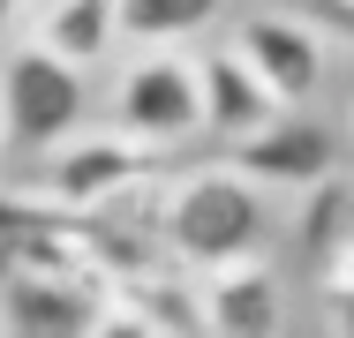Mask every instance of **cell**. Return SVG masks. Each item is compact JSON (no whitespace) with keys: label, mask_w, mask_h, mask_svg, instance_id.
Here are the masks:
<instances>
[{"label":"cell","mask_w":354,"mask_h":338,"mask_svg":"<svg viewBox=\"0 0 354 338\" xmlns=\"http://www.w3.org/2000/svg\"><path fill=\"white\" fill-rule=\"evenodd\" d=\"M196 316H204V331L272 338L286 324V286L257 256H234V264H218V270H196Z\"/></svg>","instance_id":"8"},{"label":"cell","mask_w":354,"mask_h":338,"mask_svg":"<svg viewBox=\"0 0 354 338\" xmlns=\"http://www.w3.org/2000/svg\"><path fill=\"white\" fill-rule=\"evenodd\" d=\"M30 46H46L68 68H98L121 38H113V0H38L30 15Z\"/></svg>","instance_id":"10"},{"label":"cell","mask_w":354,"mask_h":338,"mask_svg":"<svg viewBox=\"0 0 354 338\" xmlns=\"http://www.w3.org/2000/svg\"><path fill=\"white\" fill-rule=\"evenodd\" d=\"M301 256H324V264H347V188L339 173L309 181V210H301Z\"/></svg>","instance_id":"12"},{"label":"cell","mask_w":354,"mask_h":338,"mask_svg":"<svg viewBox=\"0 0 354 338\" xmlns=\"http://www.w3.org/2000/svg\"><path fill=\"white\" fill-rule=\"evenodd\" d=\"M91 113V90H83V68L53 61L46 46H15L0 61V158H38L53 150L61 135L83 128Z\"/></svg>","instance_id":"2"},{"label":"cell","mask_w":354,"mask_h":338,"mask_svg":"<svg viewBox=\"0 0 354 338\" xmlns=\"http://www.w3.org/2000/svg\"><path fill=\"white\" fill-rule=\"evenodd\" d=\"M113 128L136 143H181L204 128V98H196V61H181V46H143V61L121 68L113 83Z\"/></svg>","instance_id":"3"},{"label":"cell","mask_w":354,"mask_h":338,"mask_svg":"<svg viewBox=\"0 0 354 338\" xmlns=\"http://www.w3.org/2000/svg\"><path fill=\"white\" fill-rule=\"evenodd\" d=\"M0 331H106V278L83 264L0 270Z\"/></svg>","instance_id":"5"},{"label":"cell","mask_w":354,"mask_h":338,"mask_svg":"<svg viewBox=\"0 0 354 338\" xmlns=\"http://www.w3.org/2000/svg\"><path fill=\"white\" fill-rule=\"evenodd\" d=\"M196 98H204V128L212 135H249V128H264L272 113H279V98L249 75V61L226 46V53H212V61H196Z\"/></svg>","instance_id":"9"},{"label":"cell","mask_w":354,"mask_h":338,"mask_svg":"<svg viewBox=\"0 0 354 338\" xmlns=\"http://www.w3.org/2000/svg\"><path fill=\"white\" fill-rule=\"evenodd\" d=\"M226 0H113V38L121 46H181L196 30H212Z\"/></svg>","instance_id":"11"},{"label":"cell","mask_w":354,"mask_h":338,"mask_svg":"<svg viewBox=\"0 0 354 338\" xmlns=\"http://www.w3.org/2000/svg\"><path fill=\"white\" fill-rule=\"evenodd\" d=\"M46 158V203H61V210H91V203H106L129 173H143L151 166V143H136V135L106 128V135H61L53 150H38Z\"/></svg>","instance_id":"7"},{"label":"cell","mask_w":354,"mask_h":338,"mask_svg":"<svg viewBox=\"0 0 354 338\" xmlns=\"http://www.w3.org/2000/svg\"><path fill=\"white\" fill-rule=\"evenodd\" d=\"M234 53L249 61V75L279 98V106H309L324 90V30L294 8H257L234 23Z\"/></svg>","instance_id":"4"},{"label":"cell","mask_w":354,"mask_h":338,"mask_svg":"<svg viewBox=\"0 0 354 338\" xmlns=\"http://www.w3.org/2000/svg\"><path fill=\"white\" fill-rule=\"evenodd\" d=\"M151 233H158L166 264L218 270V264H234V256H264V241H272V203H264V188H257L249 173L204 166V173L166 181Z\"/></svg>","instance_id":"1"},{"label":"cell","mask_w":354,"mask_h":338,"mask_svg":"<svg viewBox=\"0 0 354 338\" xmlns=\"http://www.w3.org/2000/svg\"><path fill=\"white\" fill-rule=\"evenodd\" d=\"M234 173H249L257 188H309L324 173H339V135L324 121H309L301 106H279L264 128L234 135Z\"/></svg>","instance_id":"6"}]
</instances>
